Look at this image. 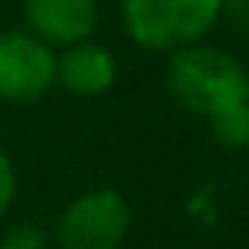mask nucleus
I'll use <instances>...</instances> for the list:
<instances>
[{"label": "nucleus", "instance_id": "10", "mask_svg": "<svg viewBox=\"0 0 249 249\" xmlns=\"http://www.w3.org/2000/svg\"><path fill=\"white\" fill-rule=\"evenodd\" d=\"M240 19H243V22H246V29H249V3H246V10H243V16H240Z\"/></svg>", "mask_w": 249, "mask_h": 249}, {"label": "nucleus", "instance_id": "6", "mask_svg": "<svg viewBox=\"0 0 249 249\" xmlns=\"http://www.w3.org/2000/svg\"><path fill=\"white\" fill-rule=\"evenodd\" d=\"M117 79V60L104 44L76 41L57 57V82L82 98L101 95Z\"/></svg>", "mask_w": 249, "mask_h": 249}, {"label": "nucleus", "instance_id": "1", "mask_svg": "<svg viewBox=\"0 0 249 249\" xmlns=\"http://www.w3.org/2000/svg\"><path fill=\"white\" fill-rule=\"evenodd\" d=\"M167 85L186 110L214 117L249 98V76L237 57L208 44H186L167 63Z\"/></svg>", "mask_w": 249, "mask_h": 249}, {"label": "nucleus", "instance_id": "5", "mask_svg": "<svg viewBox=\"0 0 249 249\" xmlns=\"http://www.w3.org/2000/svg\"><path fill=\"white\" fill-rule=\"evenodd\" d=\"M22 10L35 38L63 48L85 41L98 19L95 0H22Z\"/></svg>", "mask_w": 249, "mask_h": 249}, {"label": "nucleus", "instance_id": "3", "mask_svg": "<svg viewBox=\"0 0 249 249\" xmlns=\"http://www.w3.org/2000/svg\"><path fill=\"white\" fill-rule=\"evenodd\" d=\"M129 231V205L114 189H91L60 214L57 240L63 249H120Z\"/></svg>", "mask_w": 249, "mask_h": 249}, {"label": "nucleus", "instance_id": "7", "mask_svg": "<svg viewBox=\"0 0 249 249\" xmlns=\"http://www.w3.org/2000/svg\"><path fill=\"white\" fill-rule=\"evenodd\" d=\"M208 123H212V133L221 145L249 148V98L227 110H221V114L208 117Z\"/></svg>", "mask_w": 249, "mask_h": 249}, {"label": "nucleus", "instance_id": "8", "mask_svg": "<svg viewBox=\"0 0 249 249\" xmlns=\"http://www.w3.org/2000/svg\"><path fill=\"white\" fill-rule=\"evenodd\" d=\"M44 246H48V237L35 224H16L0 243V249H44Z\"/></svg>", "mask_w": 249, "mask_h": 249}, {"label": "nucleus", "instance_id": "2", "mask_svg": "<svg viewBox=\"0 0 249 249\" xmlns=\"http://www.w3.org/2000/svg\"><path fill=\"white\" fill-rule=\"evenodd\" d=\"M123 22L148 51H180L199 44L221 16V0H120Z\"/></svg>", "mask_w": 249, "mask_h": 249}, {"label": "nucleus", "instance_id": "4", "mask_svg": "<svg viewBox=\"0 0 249 249\" xmlns=\"http://www.w3.org/2000/svg\"><path fill=\"white\" fill-rule=\"evenodd\" d=\"M57 82V57L29 32H0V98L35 101Z\"/></svg>", "mask_w": 249, "mask_h": 249}, {"label": "nucleus", "instance_id": "9", "mask_svg": "<svg viewBox=\"0 0 249 249\" xmlns=\"http://www.w3.org/2000/svg\"><path fill=\"white\" fill-rule=\"evenodd\" d=\"M13 196H16V170H13L10 158H6V152L0 148V214L10 208Z\"/></svg>", "mask_w": 249, "mask_h": 249}]
</instances>
